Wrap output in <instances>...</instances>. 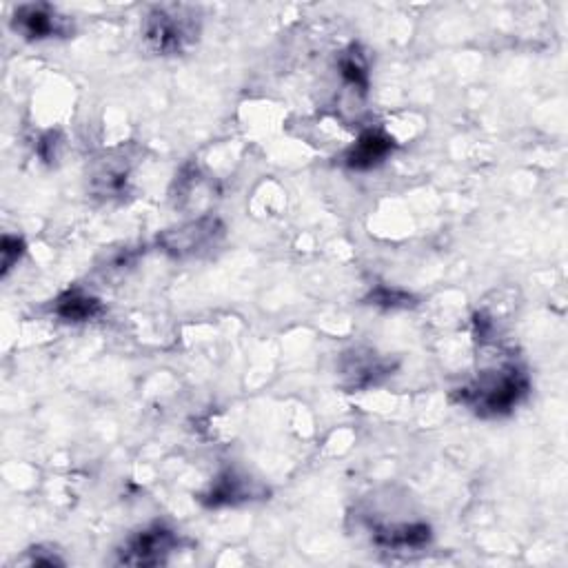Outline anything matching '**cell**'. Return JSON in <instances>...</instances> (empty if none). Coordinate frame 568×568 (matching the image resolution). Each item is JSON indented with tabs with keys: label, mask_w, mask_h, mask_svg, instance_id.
Segmentation results:
<instances>
[{
	"label": "cell",
	"mask_w": 568,
	"mask_h": 568,
	"mask_svg": "<svg viewBox=\"0 0 568 568\" xmlns=\"http://www.w3.org/2000/svg\"><path fill=\"white\" fill-rule=\"evenodd\" d=\"M529 393V378L515 364L480 373L471 384L460 389V402L482 418L511 413Z\"/></svg>",
	"instance_id": "6da1fadb"
},
{
	"label": "cell",
	"mask_w": 568,
	"mask_h": 568,
	"mask_svg": "<svg viewBox=\"0 0 568 568\" xmlns=\"http://www.w3.org/2000/svg\"><path fill=\"white\" fill-rule=\"evenodd\" d=\"M200 34L198 12L189 5H160L145 20V38L149 47L162 56L185 52Z\"/></svg>",
	"instance_id": "7a4b0ae2"
},
{
	"label": "cell",
	"mask_w": 568,
	"mask_h": 568,
	"mask_svg": "<svg viewBox=\"0 0 568 568\" xmlns=\"http://www.w3.org/2000/svg\"><path fill=\"white\" fill-rule=\"evenodd\" d=\"M225 236V225L216 216H205L187 225L167 229L158 236V245L162 251L174 258H187L198 256V253L207 251L209 247H216V242Z\"/></svg>",
	"instance_id": "3957f363"
},
{
	"label": "cell",
	"mask_w": 568,
	"mask_h": 568,
	"mask_svg": "<svg viewBox=\"0 0 568 568\" xmlns=\"http://www.w3.org/2000/svg\"><path fill=\"white\" fill-rule=\"evenodd\" d=\"M14 32L27 40H47L65 38L74 32L71 20L52 5H20L12 18Z\"/></svg>",
	"instance_id": "277c9868"
},
{
	"label": "cell",
	"mask_w": 568,
	"mask_h": 568,
	"mask_svg": "<svg viewBox=\"0 0 568 568\" xmlns=\"http://www.w3.org/2000/svg\"><path fill=\"white\" fill-rule=\"evenodd\" d=\"M176 533L165 526H151L140 531L120 551V562L127 566H156L167 560V555L176 549Z\"/></svg>",
	"instance_id": "5b68a950"
},
{
	"label": "cell",
	"mask_w": 568,
	"mask_h": 568,
	"mask_svg": "<svg viewBox=\"0 0 568 568\" xmlns=\"http://www.w3.org/2000/svg\"><path fill=\"white\" fill-rule=\"evenodd\" d=\"M393 151V140L384 136L382 131H367L362 134L360 140L349 149L347 154V167L355 171H367L382 165Z\"/></svg>",
	"instance_id": "8992f818"
},
{
	"label": "cell",
	"mask_w": 568,
	"mask_h": 568,
	"mask_svg": "<svg viewBox=\"0 0 568 568\" xmlns=\"http://www.w3.org/2000/svg\"><path fill=\"white\" fill-rule=\"evenodd\" d=\"M431 540V529L426 524L384 526L375 531V542L387 549H422Z\"/></svg>",
	"instance_id": "52a82bcc"
},
{
	"label": "cell",
	"mask_w": 568,
	"mask_h": 568,
	"mask_svg": "<svg viewBox=\"0 0 568 568\" xmlns=\"http://www.w3.org/2000/svg\"><path fill=\"white\" fill-rule=\"evenodd\" d=\"M100 311V302L80 291H69L56 304V313L67 322L91 320Z\"/></svg>",
	"instance_id": "ba28073f"
},
{
	"label": "cell",
	"mask_w": 568,
	"mask_h": 568,
	"mask_svg": "<svg viewBox=\"0 0 568 568\" xmlns=\"http://www.w3.org/2000/svg\"><path fill=\"white\" fill-rule=\"evenodd\" d=\"M251 495V489L245 478H238V475H222V478L213 484V489L205 495L207 504L220 506V504H233L240 500H247Z\"/></svg>",
	"instance_id": "9c48e42d"
},
{
	"label": "cell",
	"mask_w": 568,
	"mask_h": 568,
	"mask_svg": "<svg viewBox=\"0 0 568 568\" xmlns=\"http://www.w3.org/2000/svg\"><path fill=\"white\" fill-rule=\"evenodd\" d=\"M340 74L344 83L358 91H367L369 87V63L367 56L360 52V47H351L349 52H344L340 58Z\"/></svg>",
	"instance_id": "30bf717a"
},
{
	"label": "cell",
	"mask_w": 568,
	"mask_h": 568,
	"mask_svg": "<svg viewBox=\"0 0 568 568\" xmlns=\"http://www.w3.org/2000/svg\"><path fill=\"white\" fill-rule=\"evenodd\" d=\"M25 251V242L20 240L18 236H3V242H0V256H3V276H7L12 267L18 265L20 256Z\"/></svg>",
	"instance_id": "8fae6325"
},
{
	"label": "cell",
	"mask_w": 568,
	"mask_h": 568,
	"mask_svg": "<svg viewBox=\"0 0 568 568\" xmlns=\"http://www.w3.org/2000/svg\"><path fill=\"white\" fill-rule=\"evenodd\" d=\"M371 300L375 304H384V307H407V304H411V296H407V293H400V291H389V289H378L371 296Z\"/></svg>",
	"instance_id": "7c38bea8"
}]
</instances>
